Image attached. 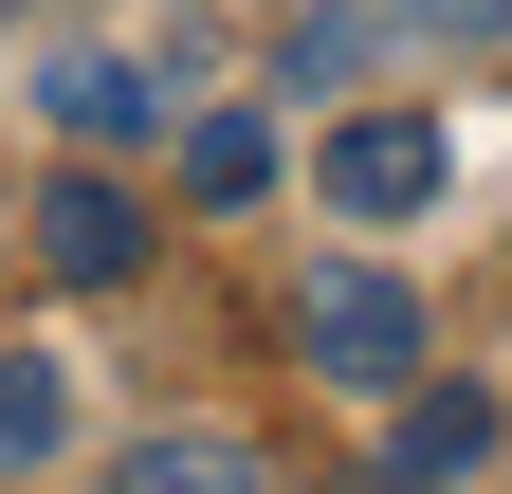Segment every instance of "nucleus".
Returning <instances> with one entry per match:
<instances>
[{"label": "nucleus", "mask_w": 512, "mask_h": 494, "mask_svg": "<svg viewBox=\"0 0 512 494\" xmlns=\"http://www.w3.org/2000/svg\"><path fill=\"white\" fill-rule=\"evenodd\" d=\"M366 37H384L366 0H330V19H293V92H311V74H366Z\"/></svg>", "instance_id": "9"}, {"label": "nucleus", "mask_w": 512, "mask_h": 494, "mask_svg": "<svg viewBox=\"0 0 512 494\" xmlns=\"http://www.w3.org/2000/svg\"><path fill=\"white\" fill-rule=\"evenodd\" d=\"M110 494H275V476H256L238 440H202V421H165V440H128V458H110Z\"/></svg>", "instance_id": "5"}, {"label": "nucleus", "mask_w": 512, "mask_h": 494, "mask_svg": "<svg viewBox=\"0 0 512 494\" xmlns=\"http://www.w3.org/2000/svg\"><path fill=\"white\" fill-rule=\"evenodd\" d=\"M183 183H202V202H256V183H275V129H256V110H202V129H183Z\"/></svg>", "instance_id": "8"}, {"label": "nucleus", "mask_w": 512, "mask_h": 494, "mask_svg": "<svg viewBox=\"0 0 512 494\" xmlns=\"http://www.w3.org/2000/svg\"><path fill=\"white\" fill-rule=\"evenodd\" d=\"M55 440H74V366H37V348H0V476H37Z\"/></svg>", "instance_id": "6"}, {"label": "nucleus", "mask_w": 512, "mask_h": 494, "mask_svg": "<svg viewBox=\"0 0 512 494\" xmlns=\"http://www.w3.org/2000/svg\"><path fill=\"white\" fill-rule=\"evenodd\" d=\"M384 19H403V37H458V55H494V37H512V0H384Z\"/></svg>", "instance_id": "10"}, {"label": "nucleus", "mask_w": 512, "mask_h": 494, "mask_svg": "<svg viewBox=\"0 0 512 494\" xmlns=\"http://www.w3.org/2000/svg\"><path fill=\"white\" fill-rule=\"evenodd\" d=\"M37 257H55V275H92V293H110L128 257H147V220H128V183H110V165L37 183Z\"/></svg>", "instance_id": "3"}, {"label": "nucleus", "mask_w": 512, "mask_h": 494, "mask_svg": "<svg viewBox=\"0 0 512 494\" xmlns=\"http://www.w3.org/2000/svg\"><path fill=\"white\" fill-rule=\"evenodd\" d=\"M311 385H348V403L421 385V293L366 275V257H330V275H311Z\"/></svg>", "instance_id": "1"}, {"label": "nucleus", "mask_w": 512, "mask_h": 494, "mask_svg": "<svg viewBox=\"0 0 512 494\" xmlns=\"http://www.w3.org/2000/svg\"><path fill=\"white\" fill-rule=\"evenodd\" d=\"M494 458V403L458 385V403H403V421H384V476H476Z\"/></svg>", "instance_id": "7"}, {"label": "nucleus", "mask_w": 512, "mask_h": 494, "mask_svg": "<svg viewBox=\"0 0 512 494\" xmlns=\"http://www.w3.org/2000/svg\"><path fill=\"white\" fill-rule=\"evenodd\" d=\"M55 129H74V147H147V129H165V74H128V55H55Z\"/></svg>", "instance_id": "4"}, {"label": "nucleus", "mask_w": 512, "mask_h": 494, "mask_svg": "<svg viewBox=\"0 0 512 494\" xmlns=\"http://www.w3.org/2000/svg\"><path fill=\"white\" fill-rule=\"evenodd\" d=\"M311 183H330L348 220H421L439 183H458V147H439V110H348V129L311 147Z\"/></svg>", "instance_id": "2"}]
</instances>
